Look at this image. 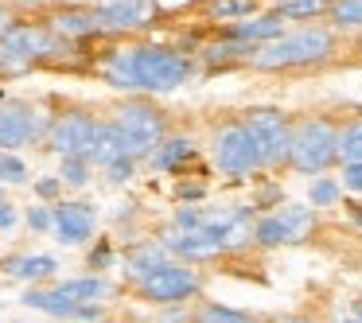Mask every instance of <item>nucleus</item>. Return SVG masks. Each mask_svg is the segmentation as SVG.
Listing matches in <instances>:
<instances>
[{
  "instance_id": "f257e3e1",
  "label": "nucleus",
  "mask_w": 362,
  "mask_h": 323,
  "mask_svg": "<svg viewBox=\"0 0 362 323\" xmlns=\"http://www.w3.org/2000/svg\"><path fill=\"white\" fill-rule=\"evenodd\" d=\"M339 35L327 24H308L296 32H284L281 40L265 43L250 55L253 71H308V66H320L335 55Z\"/></svg>"
},
{
  "instance_id": "f03ea898",
  "label": "nucleus",
  "mask_w": 362,
  "mask_h": 323,
  "mask_svg": "<svg viewBox=\"0 0 362 323\" xmlns=\"http://www.w3.org/2000/svg\"><path fill=\"white\" fill-rule=\"evenodd\" d=\"M195 63L187 55L172 47H160V43H141L133 40V82L136 94H172L183 82L191 78Z\"/></svg>"
},
{
  "instance_id": "7ed1b4c3",
  "label": "nucleus",
  "mask_w": 362,
  "mask_h": 323,
  "mask_svg": "<svg viewBox=\"0 0 362 323\" xmlns=\"http://www.w3.org/2000/svg\"><path fill=\"white\" fill-rule=\"evenodd\" d=\"M339 125L331 117H304L292 125V152L288 168L304 175H320L331 164H339Z\"/></svg>"
},
{
  "instance_id": "20e7f679",
  "label": "nucleus",
  "mask_w": 362,
  "mask_h": 323,
  "mask_svg": "<svg viewBox=\"0 0 362 323\" xmlns=\"http://www.w3.org/2000/svg\"><path fill=\"white\" fill-rule=\"evenodd\" d=\"M211 156H214V168H218L222 175H230V180H245V175H253L257 168H265V160H261L250 129L242 125V117L222 121L211 133Z\"/></svg>"
},
{
  "instance_id": "39448f33",
  "label": "nucleus",
  "mask_w": 362,
  "mask_h": 323,
  "mask_svg": "<svg viewBox=\"0 0 362 323\" xmlns=\"http://www.w3.org/2000/svg\"><path fill=\"white\" fill-rule=\"evenodd\" d=\"M51 125H55V113H47L43 105L0 98V152L24 148V144H47Z\"/></svg>"
},
{
  "instance_id": "423d86ee",
  "label": "nucleus",
  "mask_w": 362,
  "mask_h": 323,
  "mask_svg": "<svg viewBox=\"0 0 362 323\" xmlns=\"http://www.w3.org/2000/svg\"><path fill=\"white\" fill-rule=\"evenodd\" d=\"M110 121L129 136V141H133L136 160H148L152 152L172 136L168 133V117L156 110V105H148V102H121L117 110L110 113Z\"/></svg>"
},
{
  "instance_id": "0eeeda50",
  "label": "nucleus",
  "mask_w": 362,
  "mask_h": 323,
  "mask_svg": "<svg viewBox=\"0 0 362 323\" xmlns=\"http://www.w3.org/2000/svg\"><path fill=\"white\" fill-rule=\"evenodd\" d=\"M242 125L250 129V136H253V144H257L265 168L288 164V152H292V121L284 117L281 110H273V105H253V110L242 113Z\"/></svg>"
},
{
  "instance_id": "6e6552de",
  "label": "nucleus",
  "mask_w": 362,
  "mask_h": 323,
  "mask_svg": "<svg viewBox=\"0 0 362 323\" xmlns=\"http://www.w3.org/2000/svg\"><path fill=\"white\" fill-rule=\"evenodd\" d=\"M98 125H102V117H94L86 105H66V110L55 113V125H51V133H47V148L55 152L59 160L90 156Z\"/></svg>"
},
{
  "instance_id": "1a4fd4ad",
  "label": "nucleus",
  "mask_w": 362,
  "mask_h": 323,
  "mask_svg": "<svg viewBox=\"0 0 362 323\" xmlns=\"http://www.w3.org/2000/svg\"><path fill=\"white\" fill-rule=\"evenodd\" d=\"M199 288H203V276H199L191 265H175V261L160 265L152 276H144V281L136 284L141 300H148V304H160V307L183 304V300L199 296Z\"/></svg>"
},
{
  "instance_id": "9d476101",
  "label": "nucleus",
  "mask_w": 362,
  "mask_h": 323,
  "mask_svg": "<svg viewBox=\"0 0 362 323\" xmlns=\"http://www.w3.org/2000/svg\"><path fill=\"white\" fill-rule=\"evenodd\" d=\"M98 16V24L110 35H129V32H144L156 24L160 4L156 0H94L90 4Z\"/></svg>"
},
{
  "instance_id": "9b49d317",
  "label": "nucleus",
  "mask_w": 362,
  "mask_h": 323,
  "mask_svg": "<svg viewBox=\"0 0 362 323\" xmlns=\"http://www.w3.org/2000/svg\"><path fill=\"white\" fill-rule=\"evenodd\" d=\"M40 20L66 43H86V40H94V35H105V28L98 24L90 4H47Z\"/></svg>"
},
{
  "instance_id": "f8f14e48",
  "label": "nucleus",
  "mask_w": 362,
  "mask_h": 323,
  "mask_svg": "<svg viewBox=\"0 0 362 323\" xmlns=\"http://www.w3.org/2000/svg\"><path fill=\"white\" fill-rule=\"evenodd\" d=\"M94 226H98V206L94 203H82V199H71V203L59 199L55 203V234H59L63 245L90 242Z\"/></svg>"
},
{
  "instance_id": "ddd939ff",
  "label": "nucleus",
  "mask_w": 362,
  "mask_h": 323,
  "mask_svg": "<svg viewBox=\"0 0 362 323\" xmlns=\"http://www.w3.org/2000/svg\"><path fill=\"white\" fill-rule=\"evenodd\" d=\"M90 164H98V168H110V164H117V160H136V148H133V141H129L125 133H121L117 125H113L110 117H102V125H98V136H94V144H90ZM141 164V160H136Z\"/></svg>"
},
{
  "instance_id": "4468645a",
  "label": "nucleus",
  "mask_w": 362,
  "mask_h": 323,
  "mask_svg": "<svg viewBox=\"0 0 362 323\" xmlns=\"http://www.w3.org/2000/svg\"><path fill=\"white\" fill-rule=\"evenodd\" d=\"M164 245H168V253H180L187 261H211L218 253H226L218 237L206 234V230H168Z\"/></svg>"
},
{
  "instance_id": "2eb2a0df",
  "label": "nucleus",
  "mask_w": 362,
  "mask_h": 323,
  "mask_svg": "<svg viewBox=\"0 0 362 323\" xmlns=\"http://www.w3.org/2000/svg\"><path fill=\"white\" fill-rule=\"evenodd\" d=\"M226 35L257 51V47H265V43H273L284 35V16L281 12H265V16H253V20H242V24L226 28Z\"/></svg>"
},
{
  "instance_id": "dca6fc26",
  "label": "nucleus",
  "mask_w": 362,
  "mask_h": 323,
  "mask_svg": "<svg viewBox=\"0 0 362 323\" xmlns=\"http://www.w3.org/2000/svg\"><path fill=\"white\" fill-rule=\"evenodd\" d=\"M113 292V284L105 281V276H78V281H59L55 284V296L66 300V304L82 307V304H102L105 296Z\"/></svg>"
},
{
  "instance_id": "f3484780",
  "label": "nucleus",
  "mask_w": 362,
  "mask_h": 323,
  "mask_svg": "<svg viewBox=\"0 0 362 323\" xmlns=\"http://www.w3.org/2000/svg\"><path fill=\"white\" fill-rule=\"evenodd\" d=\"M160 265H168V245L164 242H141L125 253V273L133 276L136 284H141L144 276H152Z\"/></svg>"
},
{
  "instance_id": "a211bd4d",
  "label": "nucleus",
  "mask_w": 362,
  "mask_h": 323,
  "mask_svg": "<svg viewBox=\"0 0 362 323\" xmlns=\"http://www.w3.org/2000/svg\"><path fill=\"white\" fill-rule=\"evenodd\" d=\"M4 273L16 276V281H43V276H51L59 269L55 257H47V253H12V257H4Z\"/></svg>"
},
{
  "instance_id": "6ab92c4d",
  "label": "nucleus",
  "mask_w": 362,
  "mask_h": 323,
  "mask_svg": "<svg viewBox=\"0 0 362 323\" xmlns=\"http://www.w3.org/2000/svg\"><path fill=\"white\" fill-rule=\"evenodd\" d=\"M265 0H199V12L206 20H222V24H242V20H253L257 8Z\"/></svg>"
},
{
  "instance_id": "aec40b11",
  "label": "nucleus",
  "mask_w": 362,
  "mask_h": 323,
  "mask_svg": "<svg viewBox=\"0 0 362 323\" xmlns=\"http://www.w3.org/2000/svg\"><path fill=\"white\" fill-rule=\"evenodd\" d=\"M187 160H195V141H191V136H168V141L148 156V164L156 168V172H180Z\"/></svg>"
},
{
  "instance_id": "412c9836",
  "label": "nucleus",
  "mask_w": 362,
  "mask_h": 323,
  "mask_svg": "<svg viewBox=\"0 0 362 323\" xmlns=\"http://www.w3.org/2000/svg\"><path fill=\"white\" fill-rule=\"evenodd\" d=\"M281 226H284V242L296 245V242H308L315 230V206H284L281 214Z\"/></svg>"
},
{
  "instance_id": "4be33fe9",
  "label": "nucleus",
  "mask_w": 362,
  "mask_h": 323,
  "mask_svg": "<svg viewBox=\"0 0 362 323\" xmlns=\"http://www.w3.org/2000/svg\"><path fill=\"white\" fill-rule=\"evenodd\" d=\"M327 20L335 32H362V0H335Z\"/></svg>"
},
{
  "instance_id": "5701e85b",
  "label": "nucleus",
  "mask_w": 362,
  "mask_h": 323,
  "mask_svg": "<svg viewBox=\"0 0 362 323\" xmlns=\"http://www.w3.org/2000/svg\"><path fill=\"white\" fill-rule=\"evenodd\" d=\"M339 156L343 164H362V117L339 125Z\"/></svg>"
},
{
  "instance_id": "b1692460",
  "label": "nucleus",
  "mask_w": 362,
  "mask_h": 323,
  "mask_svg": "<svg viewBox=\"0 0 362 323\" xmlns=\"http://www.w3.org/2000/svg\"><path fill=\"white\" fill-rule=\"evenodd\" d=\"M90 175H94V164H90L86 156H71V160H63V168H59V180H63L66 187H86Z\"/></svg>"
},
{
  "instance_id": "393cba45",
  "label": "nucleus",
  "mask_w": 362,
  "mask_h": 323,
  "mask_svg": "<svg viewBox=\"0 0 362 323\" xmlns=\"http://www.w3.org/2000/svg\"><path fill=\"white\" fill-rule=\"evenodd\" d=\"M195 323H253L245 312H234V307H222V304H203L195 312Z\"/></svg>"
},
{
  "instance_id": "a878e982",
  "label": "nucleus",
  "mask_w": 362,
  "mask_h": 323,
  "mask_svg": "<svg viewBox=\"0 0 362 323\" xmlns=\"http://www.w3.org/2000/svg\"><path fill=\"white\" fill-rule=\"evenodd\" d=\"M253 242H257V245H284V226H281V218H276V214H269V218H257Z\"/></svg>"
},
{
  "instance_id": "bb28decb",
  "label": "nucleus",
  "mask_w": 362,
  "mask_h": 323,
  "mask_svg": "<svg viewBox=\"0 0 362 323\" xmlns=\"http://www.w3.org/2000/svg\"><path fill=\"white\" fill-rule=\"evenodd\" d=\"M28 180V164L16 152H0V183H24Z\"/></svg>"
},
{
  "instance_id": "cd10ccee",
  "label": "nucleus",
  "mask_w": 362,
  "mask_h": 323,
  "mask_svg": "<svg viewBox=\"0 0 362 323\" xmlns=\"http://www.w3.org/2000/svg\"><path fill=\"white\" fill-rule=\"evenodd\" d=\"M308 199H312V206H335L339 203V183L327 180V175H320V180L312 183V191H308Z\"/></svg>"
},
{
  "instance_id": "c85d7f7f",
  "label": "nucleus",
  "mask_w": 362,
  "mask_h": 323,
  "mask_svg": "<svg viewBox=\"0 0 362 323\" xmlns=\"http://www.w3.org/2000/svg\"><path fill=\"white\" fill-rule=\"evenodd\" d=\"M28 226L32 230H55V206H32V211H28Z\"/></svg>"
},
{
  "instance_id": "c756f323",
  "label": "nucleus",
  "mask_w": 362,
  "mask_h": 323,
  "mask_svg": "<svg viewBox=\"0 0 362 323\" xmlns=\"http://www.w3.org/2000/svg\"><path fill=\"white\" fill-rule=\"evenodd\" d=\"M133 172H136V160H117V164L105 168V180H110V183H129V180H133Z\"/></svg>"
},
{
  "instance_id": "7c9ffc66",
  "label": "nucleus",
  "mask_w": 362,
  "mask_h": 323,
  "mask_svg": "<svg viewBox=\"0 0 362 323\" xmlns=\"http://www.w3.org/2000/svg\"><path fill=\"white\" fill-rule=\"evenodd\" d=\"M35 195L40 199H59L63 195V180H59V175H43V180H35Z\"/></svg>"
},
{
  "instance_id": "2f4dec72",
  "label": "nucleus",
  "mask_w": 362,
  "mask_h": 323,
  "mask_svg": "<svg viewBox=\"0 0 362 323\" xmlns=\"http://www.w3.org/2000/svg\"><path fill=\"white\" fill-rule=\"evenodd\" d=\"M16 24H20V8L16 4H0V40H4Z\"/></svg>"
},
{
  "instance_id": "473e14b6",
  "label": "nucleus",
  "mask_w": 362,
  "mask_h": 323,
  "mask_svg": "<svg viewBox=\"0 0 362 323\" xmlns=\"http://www.w3.org/2000/svg\"><path fill=\"white\" fill-rule=\"evenodd\" d=\"M335 323H362V300H351V304L339 307Z\"/></svg>"
},
{
  "instance_id": "72a5a7b5",
  "label": "nucleus",
  "mask_w": 362,
  "mask_h": 323,
  "mask_svg": "<svg viewBox=\"0 0 362 323\" xmlns=\"http://www.w3.org/2000/svg\"><path fill=\"white\" fill-rule=\"evenodd\" d=\"M343 187L362 191V164H343Z\"/></svg>"
},
{
  "instance_id": "f704fd0d",
  "label": "nucleus",
  "mask_w": 362,
  "mask_h": 323,
  "mask_svg": "<svg viewBox=\"0 0 362 323\" xmlns=\"http://www.w3.org/2000/svg\"><path fill=\"white\" fill-rule=\"evenodd\" d=\"M12 226H16V206L4 199V203H0V230H12Z\"/></svg>"
},
{
  "instance_id": "c9c22d12",
  "label": "nucleus",
  "mask_w": 362,
  "mask_h": 323,
  "mask_svg": "<svg viewBox=\"0 0 362 323\" xmlns=\"http://www.w3.org/2000/svg\"><path fill=\"white\" fill-rule=\"evenodd\" d=\"M269 203H281V187H261L257 191V206H269Z\"/></svg>"
},
{
  "instance_id": "e433bc0d",
  "label": "nucleus",
  "mask_w": 362,
  "mask_h": 323,
  "mask_svg": "<svg viewBox=\"0 0 362 323\" xmlns=\"http://www.w3.org/2000/svg\"><path fill=\"white\" fill-rule=\"evenodd\" d=\"M152 323H195L187 312H168V315H160V319H152Z\"/></svg>"
},
{
  "instance_id": "4c0bfd02",
  "label": "nucleus",
  "mask_w": 362,
  "mask_h": 323,
  "mask_svg": "<svg viewBox=\"0 0 362 323\" xmlns=\"http://www.w3.org/2000/svg\"><path fill=\"white\" fill-rule=\"evenodd\" d=\"M281 323H315V319H308V315H284Z\"/></svg>"
},
{
  "instance_id": "58836bf2",
  "label": "nucleus",
  "mask_w": 362,
  "mask_h": 323,
  "mask_svg": "<svg viewBox=\"0 0 362 323\" xmlns=\"http://www.w3.org/2000/svg\"><path fill=\"white\" fill-rule=\"evenodd\" d=\"M351 214H354V218H358V222H362V211H358V206H354V211H351Z\"/></svg>"
},
{
  "instance_id": "ea45409f",
  "label": "nucleus",
  "mask_w": 362,
  "mask_h": 323,
  "mask_svg": "<svg viewBox=\"0 0 362 323\" xmlns=\"http://www.w3.org/2000/svg\"><path fill=\"white\" fill-rule=\"evenodd\" d=\"M0 203H4V191H0Z\"/></svg>"
},
{
  "instance_id": "a19ab883",
  "label": "nucleus",
  "mask_w": 362,
  "mask_h": 323,
  "mask_svg": "<svg viewBox=\"0 0 362 323\" xmlns=\"http://www.w3.org/2000/svg\"><path fill=\"white\" fill-rule=\"evenodd\" d=\"M0 78H4V66H0Z\"/></svg>"
}]
</instances>
